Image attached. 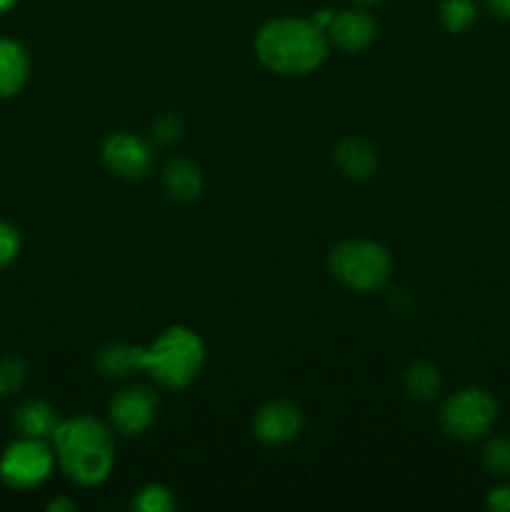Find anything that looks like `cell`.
Here are the masks:
<instances>
[{"label":"cell","mask_w":510,"mask_h":512,"mask_svg":"<svg viewBox=\"0 0 510 512\" xmlns=\"http://www.w3.org/2000/svg\"><path fill=\"white\" fill-rule=\"evenodd\" d=\"M55 460L73 483L93 488L108 480L115 465V443L110 430L90 415L60 420L53 435Z\"/></svg>","instance_id":"cell-1"},{"label":"cell","mask_w":510,"mask_h":512,"mask_svg":"<svg viewBox=\"0 0 510 512\" xmlns=\"http://www.w3.org/2000/svg\"><path fill=\"white\" fill-rule=\"evenodd\" d=\"M255 55L273 73L305 75L328 58V38L313 20L275 18L255 35Z\"/></svg>","instance_id":"cell-2"},{"label":"cell","mask_w":510,"mask_h":512,"mask_svg":"<svg viewBox=\"0 0 510 512\" xmlns=\"http://www.w3.org/2000/svg\"><path fill=\"white\" fill-rule=\"evenodd\" d=\"M205 363V345L198 333L188 328H168L155 343L140 348L138 365L150 378L170 390H183L200 375Z\"/></svg>","instance_id":"cell-3"},{"label":"cell","mask_w":510,"mask_h":512,"mask_svg":"<svg viewBox=\"0 0 510 512\" xmlns=\"http://www.w3.org/2000/svg\"><path fill=\"white\" fill-rule=\"evenodd\" d=\"M328 268L330 275L345 288L370 293L388 283L393 260L388 250L373 240H345L333 248Z\"/></svg>","instance_id":"cell-4"},{"label":"cell","mask_w":510,"mask_h":512,"mask_svg":"<svg viewBox=\"0 0 510 512\" xmlns=\"http://www.w3.org/2000/svg\"><path fill=\"white\" fill-rule=\"evenodd\" d=\"M498 418V403L493 395L478 388H465L450 395L440 410V425L455 440H475L488 433Z\"/></svg>","instance_id":"cell-5"},{"label":"cell","mask_w":510,"mask_h":512,"mask_svg":"<svg viewBox=\"0 0 510 512\" xmlns=\"http://www.w3.org/2000/svg\"><path fill=\"white\" fill-rule=\"evenodd\" d=\"M55 465V453L45 440L20 438L0 455V480L8 488L30 490L50 478Z\"/></svg>","instance_id":"cell-6"},{"label":"cell","mask_w":510,"mask_h":512,"mask_svg":"<svg viewBox=\"0 0 510 512\" xmlns=\"http://www.w3.org/2000/svg\"><path fill=\"white\" fill-rule=\"evenodd\" d=\"M105 168L125 180H140L153 170V148L140 135L115 133L110 135L100 150Z\"/></svg>","instance_id":"cell-7"},{"label":"cell","mask_w":510,"mask_h":512,"mask_svg":"<svg viewBox=\"0 0 510 512\" xmlns=\"http://www.w3.org/2000/svg\"><path fill=\"white\" fill-rule=\"evenodd\" d=\"M158 398L148 388H125L110 400V420L123 435H140L153 425Z\"/></svg>","instance_id":"cell-8"},{"label":"cell","mask_w":510,"mask_h":512,"mask_svg":"<svg viewBox=\"0 0 510 512\" xmlns=\"http://www.w3.org/2000/svg\"><path fill=\"white\" fill-rule=\"evenodd\" d=\"M253 430L255 438L263 443L285 445L298 438V433L303 430V413L298 405L288 403V400H273L255 413Z\"/></svg>","instance_id":"cell-9"},{"label":"cell","mask_w":510,"mask_h":512,"mask_svg":"<svg viewBox=\"0 0 510 512\" xmlns=\"http://www.w3.org/2000/svg\"><path fill=\"white\" fill-rule=\"evenodd\" d=\"M328 35L338 48L355 53L373 43L378 35V25L365 10H343L328 25Z\"/></svg>","instance_id":"cell-10"},{"label":"cell","mask_w":510,"mask_h":512,"mask_svg":"<svg viewBox=\"0 0 510 512\" xmlns=\"http://www.w3.org/2000/svg\"><path fill=\"white\" fill-rule=\"evenodd\" d=\"M30 75V58L18 40L0 38V98H13Z\"/></svg>","instance_id":"cell-11"},{"label":"cell","mask_w":510,"mask_h":512,"mask_svg":"<svg viewBox=\"0 0 510 512\" xmlns=\"http://www.w3.org/2000/svg\"><path fill=\"white\" fill-rule=\"evenodd\" d=\"M13 425L23 438H38V440H53L55 430H58L60 418L45 400H25L18 405L13 415Z\"/></svg>","instance_id":"cell-12"},{"label":"cell","mask_w":510,"mask_h":512,"mask_svg":"<svg viewBox=\"0 0 510 512\" xmlns=\"http://www.w3.org/2000/svg\"><path fill=\"white\" fill-rule=\"evenodd\" d=\"M333 160L340 168V173L353 180H365L378 170V153H375V148L358 138L343 140L335 148Z\"/></svg>","instance_id":"cell-13"},{"label":"cell","mask_w":510,"mask_h":512,"mask_svg":"<svg viewBox=\"0 0 510 512\" xmlns=\"http://www.w3.org/2000/svg\"><path fill=\"white\" fill-rule=\"evenodd\" d=\"M163 185L170 198L175 200H195L203 190V175L198 165L185 158H170L163 170Z\"/></svg>","instance_id":"cell-14"},{"label":"cell","mask_w":510,"mask_h":512,"mask_svg":"<svg viewBox=\"0 0 510 512\" xmlns=\"http://www.w3.org/2000/svg\"><path fill=\"white\" fill-rule=\"evenodd\" d=\"M95 365H98L100 375L110 380H123L128 378L130 373L140 370L138 365V345H105L103 350L95 358Z\"/></svg>","instance_id":"cell-15"},{"label":"cell","mask_w":510,"mask_h":512,"mask_svg":"<svg viewBox=\"0 0 510 512\" xmlns=\"http://www.w3.org/2000/svg\"><path fill=\"white\" fill-rule=\"evenodd\" d=\"M405 393L418 403H430L440 393V373L430 363H410L403 375Z\"/></svg>","instance_id":"cell-16"},{"label":"cell","mask_w":510,"mask_h":512,"mask_svg":"<svg viewBox=\"0 0 510 512\" xmlns=\"http://www.w3.org/2000/svg\"><path fill=\"white\" fill-rule=\"evenodd\" d=\"M475 10L473 0H443L440 5V23L450 30V33H463L470 25L475 23Z\"/></svg>","instance_id":"cell-17"},{"label":"cell","mask_w":510,"mask_h":512,"mask_svg":"<svg viewBox=\"0 0 510 512\" xmlns=\"http://www.w3.org/2000/svg\"><path fill=\"white\" fill-rule=\"evenodd\" d=\"M135 510L140 512H170L178 508L173 493L165 485H145L135 498Z\"/></svg>","instance_id":"cell-18"},{"label":"cell","mask_w":510,"mask_h":512,"mask_svg":"<svg viewBox=\"0 0 510 512\" xmlns=\"http://www.w3.org/2000/svg\"><path fill=\"white\" fill-rule=\"evenodd\" d=\"M483 460L488 470L498 478H510V438L508 435H498L490 440L483 450Z\"/></svg>","instance_id":"cell-19"},{"label":"cell","mask_w":510,"mask_h":512,"mask_svg":"<svg viewBox=\"0 0 510 512\" xmlns=\"http://www.w3.org/2000/svg\"><path fill=\"white\" fill-rule=\"evenodd\" d=\"M25 375H28V365L18 355L0 360V395L18 393L25 383Z\"/></svg>","instance_id":"cell-20"},{"label":"cell","mask_w":510,"mask_h":512,"mask_svg":"<svg viewBox=\"0 0 510 512\" xmlns=\"http://www.w3.org/2000/svg\"><path fill=\"white\" fill-rule=\"evenodd\" d=\"M20 253V233L10 223L0 220V270L8 268Z\"/></svg>","instance_id":"cell-21"},{"label":"cell","mask_w":510,"mask_h":512,"mask_svg":"<svg viewBox=\"0 0 510 512\" xmlns=\"http://www.w3.org/2000/svg\"><path fill=\"white\" fill-rule=\"evenodd\" d=\"M180 133H183V125L175 115H163L153 128L155 140H160V143H173V140L180 138Z\"/></svg>","instance_id":"cell-22"},{"label":"cell","mask_w":510,"mask_h":512,"mask_svg":"<svg viewBox=\"0 0 510 512\" xmlns=\"http://www.w3.org/2000/svg\"><path fill=\"white\" fill-rule=\"evenodd\" d=\"M488 508L495 510V512H510V488L508 485H503V488H493L488 493Z\"/></svg>","instance_id":"cell-23"},{"label":"cell","mask_w":510,"mask_h":512,"mask_svg":"<svg viewBox=\"0 0 510 512\" xmlns=\"http://www.w3.org/2000/svg\"><path fill=\"white\" fill-rule=\"evenodd\" d=\"M488 8L493 10L495 15H500V18L510 20V0H488Z\"/></svg>","instance_id":"cell-24"},{"label":"cell","mask_w":510,"mask_h":512,"mask_svg":"<svg viewBox=\"0 0 510 512\" xmlns=\"http://www.w3.org/2000/svg\"><path fill=\"white\" fill-rule=\"evenodd\" d=\"M48 510L50 512H73L75 503L68 498H58V500H53V503H48Z\"/></svg>","instance_id":"cell-25"},{"label":"cell","mask_w":510,"mask_h":512,"mask_svg":"<svg viewBox=\"0 0 510 512\" xmlns=\"http://www.w3.org/2000/svg\"><path fill=\"white\" fill-rule=\"evenodd\" d=\"M333 18H335V13H330V10H318V13L313 15V23L318 25V28L328 30V25L333 23Z\"/></svg>","instance_id":"cell-26"},{"label":"cell","mask_w":510,"mask_h":512,"mask_svg":"<svg viewBox=\"0 0 510 512\" xmlns=\"http://www.w3.org/2000/svg\"><path fill=\"white\" fill-rule=\"evenodd\" d=\"M15 3H18V0H0V13H8L10 8H15Z\"/></svg>","instance_id":"cell-27"},{"label":"cell","mask_w":510,"mask_h":512,"mask_svg":"<svg viewBox=\"0 0 510 512\" xmlns=\"http://www.w3.org/2000/svg\"><path fill=\"white\" fill-rule=\"evenodd\" d=\"M355 3H363V5H368V3H378V0H355Z\"/></svg>","instance_id":"cell-28"}]
</instances>
